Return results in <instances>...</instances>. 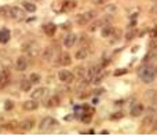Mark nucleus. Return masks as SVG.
Returning <instances> with one entry per match:
<instances>
[{
    "instance_id": "obj_23",
    "label": "nucleus",
    "mask_w": 157,
    "mask_h": 136,
    "mask_svg": "<svg viewBox=\"0 0 157 136\" xmlns=\"http://www.w3.org/2000/svg\"><path fill=\"white\" fill-rule=\"evenodd\" d=\"M105 74H106V73H105L103 70H102V72L99 73V74H96L95 77L92 78V84H95V85H98V84H101V83H102V80H103V78H105Z\"/></svg>"
},
{
    "instance_id": "obj_31",
    "label": "nucleus",
    "mask_w": 157,
    "mask_h": 136,
    "mask_svg": "<svg viewBox=\"0 0 157 136\" xmlns=\"http://www.w3.org/2000/svg\"><path fill=\"white\" fill-rule=\"evenodd\" d=\"M121 117H123V113H121V111H118V113H113L112 116H110V118H112V120H120Z\"/></svg>"
},
{
    "instance_id": "obj_15",
    "label": "nucleus",
    "mask_w": 157,
    "mask_h": 136,
    "mask_svg": "<svg viewBox=\"0 0 157 136\" xmlns=\"http://www.w3.org/2000/svg\"><path fill=\"white\" fill-rule=\"evenodd\" d=\"M77 6L76 2H73V0H66L65 3L62 4V7H61V10H62L63 13H68V11H72V10H74Z\"/></svg>"
},
{
    "instance_id": "obj_17",
    "label": "nucleus",
    "mask_w": 157,
    "mask_h": 136,
    "mask_svg": "<svg viewBox=\"0 0 157 136\" xmlns=\"http://www.w3.org/2000/svg\"><path fill=\"white\" fill-rule=\"evenodd\" d=\"M41 58L44 59V61H50V59L54 58V47H46L43 51V54H41Z\"/></svg>"
},
{
    "instance_id": "obj_22",
    "label": "nucleus",
    "mask_w": 157,
    "mask_h": 136,
    "mask_svg": "<svg viewBox=\"0 0 157 136\" xmlns=\"http://www.w3.org/2000/svg\"><path fill=\"white\" fill-rule=\"evenodd\" d=\"M22 7H24L25 11H28V13H35L36 11V6L33 3H30V2H24V3H22Z\"/></svg>"
},
{
    "instance_id": "obj_33",
    "label": "nucleus",
    "mask_w": 157,
    "mask_h": 136,
    "mask_svg": "<svg viewBox=\"0 0 157 136\" xmlns=\"http://www.w3.org/2000/svg\"><path fill=\"white\" fill-rule=\"evenodd\" d=\"M150 13H151V14H157V3L153 4V7L150 9Z\"/></svg>"
},
{
    "instance_id": "obj_19",
    "label": "nucleus",
    "mask_w": 157,
    "mask_h": 136,
    "mask_svg": "<svg viewBox=\"0 0 157 136\" xmlns=\"http://www.w3.org/2000/svg\"><path fill=\"white\" fill-rule=\"evenodd\" d=\"M43 30L47 36H54L55 32H57V26H55L54 23H46V25L43 26Z\"/></svg>"
},
{
    "instance_id": "obj_30",
    "label": "nucleus",
    "mask_w": 157,
    "mask_h": 136,
    "mask_svg": "<svg viewBox=\"0 0 157 136\" xmlns=\"http://www.w3.org/2000/svg\"><path fill=\"white\" fill-rule=\"evenodd\" d=\"M113 37H114V39L112 40V43L118 41V40H120V37H121V32L120 30H114V33H113Z\"/></svg>"
},
{
    "instance_id": "obj_18",
    "label": "nucleus",
    "mask_w": 157,
    "mask_h": 136,
    "mask_svg": "<svg viewBox=\"0 0 157 136\" xmlns=\"http://www.w3.org/2000/svg\"><path fill=\"white\" fill-rule=\"evenodd\" d=\"M8 73L6 72V70H2L0 72V89H3V88H6V87L8 85Z\"/></svg>"
},
{
    "instance_id": "obj_5",
    "label": "nucleus",
    "mask_w": 157,
    "mask_h": 136,
    "mask_svg": "<svg viewBox=\"0 0 157 136\" xmlns=\"http://www.w3.org/2000/svg\"><path fill=\"white\" fill-rule=\"evenodd\" d=\"M8 17L15 20V21H22L25 18V13H24V10L19 9V7H11L10 15H8Z\"/></svg>"
},
{
    "instance_id": "obj_14",
    "label": "nucleus",
    "mask_w": 157,
    "mask_h": 136,
    "mask_svg": "<svg viewBox=\"0 0 157 136\" xmlns=\"http://www.w3.org/2000/svg\"><path fill=\"white\" fill-rule=\"evenodd\" d=\"M87 56H88V48L87 47L79 48V50L76 51V54H74V58H76L77 61H83V59H85Z\"/></svg>"
},
{
    "instance_id": "obj_2",
    "label": "nucleus",
    "mask_w": 157,
    "mask_h": 136,
    "mask_svg": "<svg viewBox=\"0 0 157 136\" xmlns=\"http://www.w3.org/2000/svg\"><path fill=\"white\" fill-rule=\"evenodd\" d=\"M58 125V121L52 117H44L43 120L39 124V131L41 132H47V131H51L52 128H55Z\"/></svg>"
},
{
    "instance_id": "obj_12",
    "label": "nucleus",
    "mask_w": 157,
    "mask_h": 136,
    "mask_svg": "<svg viewBox=\"0 0 157 136\" xmlns=\"http://www.w3.org/2000/svg\"><path fill=\"white\" fill-rule=\"evenodd\" d=\"M113 33H114V28H113L110 23H106V25L102 26V30H101L102 37H105V39H107V37H112Z\"/></svg>"
},
{
    "instance_id": "obj_9",
    "label": "nucleus",
    "mask_w": 157,
    "mask_h": 136,
    "mask_svg": "<svg viewBox=\"0 0 157 136\" xmlns=\"http://www.w3.org/2000/svg\"><path fill=\"white\" fill-rule=\"evenodd\" d=\"M28 65H29V62H28L26 56H19L15 62V69L18 72H25L28 69Z\"/></svg>"
},
{
    "instance_id": "obj_34",
    "label": "nucleus",
    "mask_w": 157,
    "mask_h": 136,
    "mask_svg": "<svg viewBox=\"0 0 157 136\" xmlns=\"http://www.w3.org/2000/svg\"><path fill=\"white\" fill-rule=\"evenodd\" d=\"M92 3H95V4H102L103 3V0H91Z\"/></svg>"
},
{
    "instance_id": "obj_4",
    "label": "nucleus",
    "mask_w": 157,
    "mask_h": 136,
    "mask_svg": "<svg viewBox=\"0 0 157 136\" xmlns=\"http://www.w3.org/2000/svg\"><path fill=\"white\" fill-rule=\"evenodd\" d=\"M58 78H59V81H62V83L69 84L73 81L74 74L72 72H69V70H59V72H58Z\"/></svg>"
},
{
    "instance_id": "obj_8",
    "label": "nucleus",
    "mask_w": 157,
    "mask_h": 136,
    "mask_svg": "<svg viewBox=\"0 0 157 136\" xmlns=\"http://www.w3.org/2000/svg\"><path fill=\"white\" fill-rule=\"evenodd\" d=\"M143 111H145V106L142 105V103H135L134 106L131 107V110H129V114H131L132 117H140L143 114Z\"/></svg>"
},
{
    "instance_id": "obj_25",
    "label": "nucleus",
    "mask_w": 157,
    "mask_h": 136,
    "mask_svg": "<svg viewBox=\"0 0 157 136\" xmlns=\"http://www.w3.org/2000/svg\"><path fill=\"white\" fill-rule=\"evenodd\" d=\"M10 9L8 6H0V17H7L10 15Z\"/></svg>"
},
{
    "instance_id": "obj_38",
    "label": "nucleus",
    "mask_w": 157,
    "mask_h": 136,
    "mask_svg": "<svg viewBox=\"0 0 157 136\" xmlns=\"http://www.w3.org/2000/svg\"><path fill=\"white\" fill-rule=\"evenodd\" d=\"M37 2H39V0H37Z\"/></svg>"
},
{
    "instance_id": "obj_24",
    "label": "nucleus",
    "mask_w": 157,
    "mask_h": 136,
    "mask_svg": "<svg viewBox=\"0 0 157 136\" xmlns=\"http://www.w3.org/2000/svg\"><path fill=\"white\" fill-rule=\"evenodd\" d=\"M145 98L146 99H149V100H154L157 98V91L156 89H149V91H146Z\"/></svg>"
},
{
    "instance_id": "obj_1",
    "label": "nucleus",
    "mask_w": 157,
    "mask_h": 136,
    "mask_svg": "<svg viewBox=\"0 0 157 136\" xmlns=\"http://www.w3.org/2000/svg\"><path fill=\"white\" fill-rule=\"evenodd\" d=\"M138 76H139V78L145 84L153 83L154 78H156V76H157L156 67L150 66V65H145V66H142L139 70H138Z\"/></svg>"
},
{
    "instance_id": "obj_26",
    "label": "nucleus",
    "mask_w": 157,
    "mask_h": 136,
    "mask_svg": "<svg viewBox=\"0 0 157 136\" xmlns=\"http://www.w3.org/2000/svg\"><path fill=\"white\" fill-rule=\"evenodd\" d=\"M29 80L32 81L33 84H39L40 83V74H37V73H32V74L29 76Z\"/></svg>"
},
{
    "instance_id": "obj_10",
    "label": "nucleus",
    "mask_w": 157,
    "mask_h": 136,
    "mask_svg": "<svg viewBox=\"0 0 157 136\" xmlns=\"http://www.w3.org/2000/svg\"><path fill=\"white\" fill-rule=\"evenodd\" d=\"M37 107H39V103H37V100H35V99L26 100V102L22 103V109H24L25 111H35V110H37Z\"/></svg>"
},
{
    "instance_id": "obj_37",
    "label": "nucleus",
    "mask_w": 157,
    "mask_h": 136,
    "mask_svg": "<svg viewBox=\"0 0 157 136\" xmlns=\"http://www.w3.org/2000/svg\"><path fill=\"white\" fill-rule=\"evenodd\" d=\"M156 72H157V67H156Z\"/></svg>"
},
{
    "instance_id": "obj_28",
    "label": "nucleus",
    "mask_w": 157,
    "mask_h": 136,
    "mask_svg": "<svg viewBox=\"0 0 157 136\" xmlns=\"http://www.w3.org/2000/svg\"><path fill=\"white\" fill-rule=\"evenodd\" d=\"M149 47H150V50H157V37H151L150 43H149Z\"/></svg>"
},
{
    "instance_id": "obj_36",
    "label": "nucleus",
    "mask_w": 157,
    "mask_h": 136,
    "mask_svg": "<svg viewBox=\"0 0 157 136\" xmlns=\"http://www.w3.org/2000/svg\"><path fill=\"white\" fill-rule=\"evenodd\" d=\"M151 2H153V3H157V0H151Z\"/></svg>"
},
{
    "instance_id": "obj_35",
    "label": "nucleus",
    "mask_w": 157,
    "mask_h": 136,
    "mask_svg": "<svg viewBox=\"0 0 157 136\" xmlns=\"http://www.w3.org/2000/svg\"><path fill=\"white\" fill-rule=\"evenodd\" d=\"M72 118H74V114H72V116H68V117H65V120H66V121H69V120H72Z\"/></svg>"
},
{
    "instance_id": "obj_11",
    "label": "nucleus",
    "mask_w": 157,
    "mask_h": 136,
    "mask_svg": "<svg viewBox=\"0 0 157 136\" xmlns=\"http://www.w3.org/2000/svg\"><path fill=\"white\" fill-rule=\"evenodd\" d=\"M76 41H77V36L74 33H69L68 36L63 37V45H65L66 48H72L76 44Z\"/></svg>"
},
{
    "instance_id": "obj_20",
    "label": "nucleus",
    "mask_w": 157,
    "mask_h": 136,
    "mask_svg": "<svg viewBox=\"0 0 157 136\" xmlns=\"http://www.w3.org/2000/svg\"><path fill=\"white\" fill-rule=\"evenodd\" d=\"M8 40H10V30L6 28L0 29V43H2V44H6Z\"/></svg>"
},
{
    "instance_id": "obj_32",
    "label": "nucleus",
    "mask_w": 157,
    "mask_h": 136,
    "mask_svg": "<svg viewBox=\"0 0 157 136\" xmlns=\"http://www.w3.org/2000/svg\"><path fill=\"white\" fill-rule=\"evenodd\" d=\"M125 73H127L125 69H120V70H117V72H114V76H121V74H125Z\"/></svg>"
},
{
    "instance_id": "obj_13",
    "label": "nucleus",
    "mask_w": 157,
    "mask_h": 136,
    "mask_svg": "<svg viewBox=\"0 0 157 136\" xmlns=\"http://www.w3.org/2000/svg\"><path fill=\"white\" fill-rule=\"evenodd\" d=\"M70 63H72V58H70V55L66 52L61 54L59 58H58V62H57V65H61V66H69Z\"/></svg>"
},
{
    "instance_id": "obj_27",
    "label": "nucleus",
    "mask_w": 157,
    "mask_h": 136,
    "mask_svg": "<svg viewBox=\"0 0 157 136\" xmlns=\"http://www.w3.org/2000/svg\"><path fill=\"white\" fill-rule=\"evenodd\" d=\"M135 36H136V30H134V29H132V30H129L128 33L125 34V40H127V41H131Z\"/></svg>"
},
{
    "instance_id": "obj_3",
    "label": "nucleus",
    "mask_w": 157,
    "mask_h": 136,
    "mask_svg": "<svg viewBox=\"0 0 157 136\" xmlns=\"http://www.w3.org/2000/svg\"><path fill=\"white\" fill-rule=\"evenodd\" d=\"M95 17H96V11L91 10V11H87V13H84V14H79L76 21L80 26H84V25H87L88 22H91L92 20H95Z\"/></svg>"
},
{
    "instance_id": "obj_6",
    "label": "nucleus",
    "mask_w": 157,
    "mask_h": 136,
    "mask_svg": "<svg viewBox=\"0 0 157 136\" xmlns=\"http://www.w3.org/2000/svg\"><path fill=\"white\" fill-rule=\"evenodd\" d=\"M47 94H48V89L44 88V87H40V88L35 89V91L32 92V99H35V100H43L44 98L47 96Z\"/></svg>"
},
{
    "instance_id": "obj_29",
    "label": "nucleus",
    "mask_w": 157,
    "mask_h": 136,
    "mask_svg": "<svg viewBox=\"0 0 157 136\" xmlns=\"http://www.w3.org/2000/svg\"><path fill=\"white\" fill-rule=\"evenodd\" d=\"M13 107H14L13 100H6L4 102V109L6 110H13Z\"/></svg>"
},
{
    "instance_id": "obj_21",
    "label": "nucleus",
    "mask_w": 157,
    "mask_h": 136,
    "mask_svg": "<svg viewBox=\"0 0 157 136\" xmlns=\"http://www.w3.org/2000/svg\"><path fill=\"white\" fill-rule=\"evenodd\" d=\"M32 81L30 80H22L21 81V89L24 92H29L30 91V88H32Z\"/></svg>"
},
{
    "instance_id": "obj_7",
    "label": "nucleus",
    "mask_w": 157,
    "mask_h": 136,
    "mask_svg": "<svg viewBox=\"0 0 157 136\" xmlns=\"http://www.w3.org/2000/svg\"><path fill=\"white\" fill-rule=\"evenodd\" d=\"M33 125H35V120H33V118H25V120H22V121L18 124V128L21 131L28 132V131H32Z\"/></svg>"
},
{
    "instance_id": "obj_16",
    "label": "nucleus",
    "mask_w": 157,
    "mask_h": 136,
    "mask_svg": "<svg viewBox=\"0 0 157 136\" xmlns=\"http://www.w3.org/2000/svg\"><path fill=\"white\" fill-rule=\"evenodd\" d=\"M44 106H46L47 109L57 107V106H59V98L58 96H51L50 99H47L46 102H44Z\"/></svg>"
}]
</instances>
